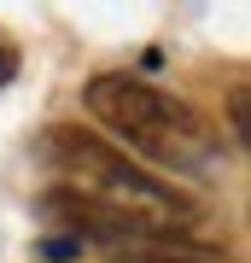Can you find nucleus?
Segmentation results:
<instances>
[{
  "mask_svg": "<svg viewBox=\"0 0 251 263\" xmlns=\"http://www.w3.org/2000/svg\"><path fill=\"white\" fill-rule=\"evenodd\" d=\"M41 170L53 176L47 193V216L70 228L65 240H105V246H140V240H181L199 222V205L176 181H158L146 164L111 141L76 129V123H53L41 129L35 146Z\"/></svg>",
  "mask_w": 251,
  "mask_h": 263,
  "instance_id": "1",
  "label": "nucleus"
},
{
  "mask_svg": "<svg viewBox=\"0 0 251 263\" xmlns=\"http://www.w3.org/2000/svg\"><path fill=\"white\" fill-rule=\"evenodd\" d=\"M82 105H88L93 123H105V135H117V152L152 158V164L176 170V176H199L222 152V135H216V123L205 111H193L187 100L140 82L129 70L88 76Z\"/></svg>",
  "mask_w": 251,
  "mask_h": 263,
  "instance_id": "2",
  "label": "nucleus"
},
{
  "mask_svg": "<svg viewBox=\"0 0 251 263\" xmlns=\"http://www.w3.org/2000/svg\"><path fill=\"white\" fill-rule=\"evenodd\" d=\"M12 76H18V53H12V47H6V41H0V88H6V82H12Z\"/></svg>",
  "mask_w": 251,
  "mask_h": 263,
  "instance_id": "3",
  "label": "nucleus"
}]
</instances>
